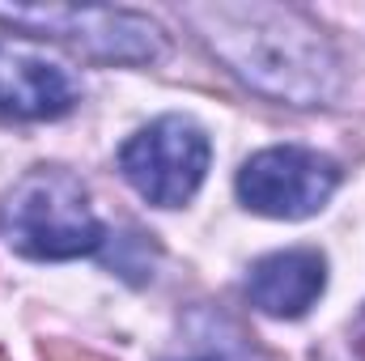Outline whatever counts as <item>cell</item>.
<instances>
[{
	"mask_svg": "<svg viewBox=\"0 0 365 361\" xmlns=\"http://www.w3.org/2000/svg\"><path fill=\"white\" fill-rule=\"evenodd\" d=\"M4 26H21L34 34L68 39L93 60L145 64L162 56V30L128 9H68V4H13L0 9Z\"/></svg>",
	"mask_w": 365,
	"mask_h": 361,
	"instance_id": "obj_4",
	"label": "cell"
},
{
	"mask_svg": "<svg viewBox=\"0 0 365 361\" xmlns=\"http://www.w3.org/2000/svg\"><path fill=\"white\" fill-rule=\"evenodd\" d=\"M182 361H217V357H182Z\"/></svg>",
	"mask_w": 365,
	"mask_h": 361,
	"instance_id": "obj_10",
	"label": "cell"
},
{
	"mask_svg": "<svg viewBox=\"0 0 365 361\" xmlns=\"http://www.w3.org/2000/svg\"><path fill=\"white\" fill-rule=\"evenodd\" d=\"M38 357L43 361H106L98 353H90V349H81V345H73V340H43Z\"/></svg>",
	"mask_w": 365,
	"mask_h": 361,
	"instance_id": "obj_8",
	"label": "cell"
},
{
	"mask_svg": "<svg viewBox=\"0 0 365 361\" xmlns=\"http://www.w3.org/2000/svg\"><path fill=\"white\" fill-rule=\"evenodd\" d=\"M340 187V171L331 158L297 149V145H280L264 149L255 158L242 162L238 171V195L251 213H264L276 221H302L314 217L331 191Z\"/></svg>",
	"mask_w": 365,
	"mask_h": 361,
	"instance_id": "obj_5",
	"label": "cell"
},
{
	"mask_svg": "<svg viewBox=\"0 0 365 361\" xmlns=\"http://www.w3.org/2000/svg\"><path fill=\"white\" fill-rule=\"evenodd\" d=\"M208 158L212 149L200 123L182 115H162L119 149V171L149 204L179 208L200 191Z\"/></svg>",
	"mask_w": 365,
	"mask_h": 361,
	"instance_id": "obj_3",
	"label": "cell"
},
{
	"mask_svg": "<svg viewBox=\"0 0 365 361\" xmlns=\"http://www.w3.org/2000/svg\"><path fill=\"white\" fill-rule=\"evenodd\" d=\"M212 56L251 90L289 106H319L340 90V60L323 30L284 4H187Z\"/></svg>",
	"mask_w": 365,
	"mask_h": 361,
	"instance_id": "obj_1",
	"label": "cell"
},
{
	"mask_svg": "<svg viewBox=\"0 0 365 361\" xmlns=\"http://www.w3.org/2000/svg\"><path fill=\"white\" fill-rule=\"evenodd\" d=\"M77 102L73 77L13 43H0V115L4 119H60Z\"/></svg>",
	"mask_w": 365,
	"mask_h": 361,
	"instance_id": "obj_6",
	"label": "cell"
},
{
	"mask_svg": "<svg viewBox=\"0 0 365 361\" xmlns=\"http://www.w3.org/2000/svg\"><path fill=\"white\" fill-rule=\"evenodd\" d=\"M0 234L26 260H81L106 238L86 187L68 171L34 166L0 204Z\"/></svg>",
	"mask_w": 365,
	"mask_h": 361,
	"instance_id": "obj_2",
	"label": "cell"
},
{
	"mask_svg": "<svg viewBox=\"0 0 365 361\" xmlns=\"http://www.w3.org/2000/svg\"><path fill=\"white\" fill-rule=\"evenodd\" d=\"M353 345H357V353L365 361V315H361V323H357V332H353Z\"/></svg>",
	"mask_w": 365,
	"mask_h": 361,
	"instance_id": "obj_9",
	"label": "cell"
},
{
	"mask_svg": "<svg viewBox=\"0 0 365 361\" xmlns=\"http://www.w3.org/2000/svg\"><path fill=\"white\" fill-rule=\"evenodd\" d=\"M327 285V264L319 251H276L264 255L247 276V298L272 319L306 315Z\"/></svg>",
	"mask_w": 365,
	"mask_h": 361,
	"instance_id": "obj_7",
	"label": "cell"
},
{
	"mask_svg": "<svg viewBox=\"0 0 365 361\" xmlns=\"http://www.w3.org/2000/svg\"><path fill=\"white\" fill-rule=\"evenodd\" d=\"M0 361H9V357H4V353H0Z\"/></svg>",
	"mask_w": 365,
	"mask_h": 361,
	"instance_id": "obj_11",
	"label": "cell"
}]
</instances>
